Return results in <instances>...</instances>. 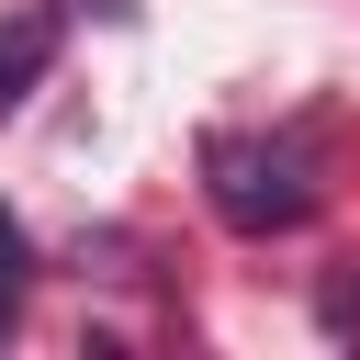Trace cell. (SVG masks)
<instances>
[{"mask_svg": "<svg viewBox=\"0 0 360 360\" xmlns=\"http://www.w3.org/2000/svg\"><path fill=\"white\" fill-rule=\"evenodd\" d=\"M214 214L236 236L304 225L315 214V146L304 135H214Z\"/></svg>", "mask_w": 360, "mask_h": 360, "instance_id": "cell-1", "label": "cell"}, {"mask_svg": "<svg viewBox=\"0 0 360 360\" xmlns=\"http://www.w3.org/2000/svg\"><path fill=\"white\" fill-rule=\"evenodd\" d=\"M45 68H56V11H11L0 22V112H22Z\"/></svg>", "mask_w": 360, "mask_h": 360, "instance_id": "cell-2", "label": "cell"}, {"mask_svg": "<svg viewBox=\"0 0 360 360\" xmlns=\"http://www.w3.org/2000/svg\"><path fill=\"white\" fill-rule=\"evenodd\" d=\"M0 304H22V236L0 225Z\"/></svg>", "mask_w": 360, "mask_h": 360, "instance_id": "cell-3", "label": "cell"}, {"mask_svg": "<svg viewBox=\"0 0 360 360\" xmlns=\"http://www.w3.org/2000/svg\"><path fill=\"white\" fill-rule=\"evenodd\" d=\"M0 326H11V304H0Z\"/></svg>", "mask_w": 360, "mask_h": 360, "instance_id": "cell-4", "label": "cell"}]
</instances>
